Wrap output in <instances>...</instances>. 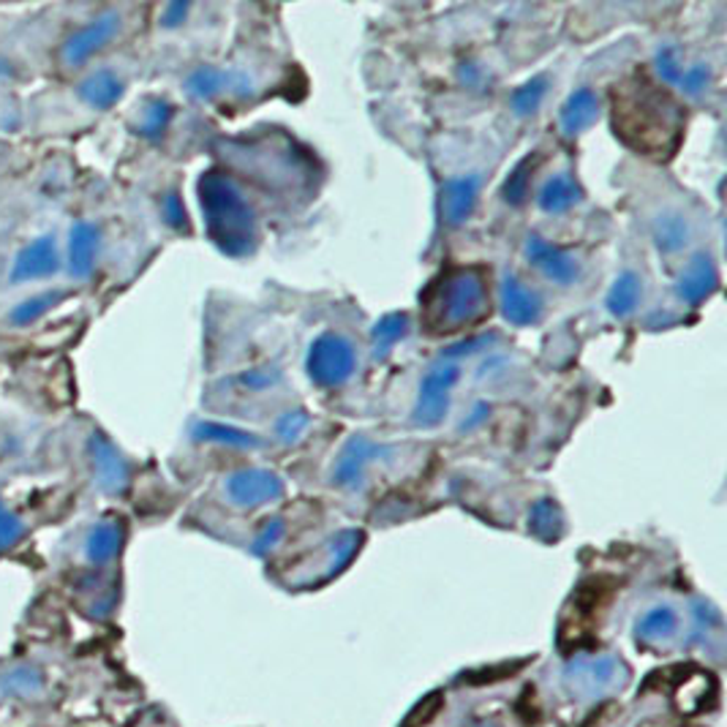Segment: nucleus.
Here are the masks:
<instances>
[{"label":"nucleus","mask_w":727,"mask_h":727,"mask_svg":"<svg viewBox=\"0 0 727 727\" xmlns=\"http://www.w3.org/2000/svg\"><path fill=\"white\" fill-rule=\"evenodd\" d=\"M657 71L665 85H678V80H682V74H684V66H682V61H678V52L673 50V46L660 50Z\"/></svg>","instance_id":"27"},{"label":"nucleus","mask_w":727,"mask_h":727,"mask_svg":"<svg viewBox=\"0 0 727 727\" xmlns=\"http://www.w3.org/2000/svg\"><path fill=\"white\" fill-rule=\"evenodd\" d=\"M82 93H85V98L93 106H98V110H106V106H112L117 102V98L123 96V82L117 80L112 71H96V74H93L91 80L85 82Z\"/></svg>","instance_id":"21"},{"label":"nucleus","mask_w":727,"mask_h":727,"mask_svg":"<svg viewBox=\"0 0 727 727\" xmlns=\"http://www.w3.org/2000/svg\"><path fill=\"white\" fill-rule=\"evenodd\" d=\"M305 428H309V415H305V412H289V415H283L276 425L278 436H281L283 442H294Z\"/></svg>","instance_id":"28"},{"label":"nucleus","mask_w":727,"mask_h":727,"mask_svg":"<svg viewBox=\"0 0 727 727\" xmlns=\"http://www.w3.org/2000/svg\"><path fill=\"white\" fill-rule=\"evenodd\" d=\"M611 126L630 150L667 162L682 147L684 110L646 71H632L611 87Z\"/></svg>","instance_id":"1"},{"label":"nucleus","mask_w":727,"mask_h":727,"mask_svg":"<svg viewBox=\"0 0 727 727\" xmlns=\"http://www.w3.org/2000/svg\"><path fill=\"white\" fill-rule=\"evenodd\" d=\"M235 82H238V74H232V71L202 66L188 76V91L199 98H212L218 96V93L229 91Z\"/></svg>","instance_id":"20"},{"label":"nucleus","mask_w":727,"mask_h":727,"mask_svg":"<svg viewBox=\"0 0 727 727\" xmlns=\"http://www.w3.org/2000/svg\"><path fill=\"white\" fill-rule=\"evenodd\" d=\"M460 380V365L453 360H439L419 382V395L415 404L417 428H436L450 412V393Z\"/></svg>","instance_id":"5"},{"label":"nucleus","mask_w":727,"mask_h":727,"mask_svg":"<svg viewBox=\"0 0 727 727\" xmlns=\"http://www.w3.org/2000/svg\"><path fill=\"white\" fill-rule=\"evenodd\" d=\"M490 270L485 264H447L419 294V313L430 335L475 328L490 313Z\"/></svg>","instance_id":"2"},{"label":"nucleus","mask_w":727,"mask_h":727,"mask_svg":"<svg viewBox=\"0 0 727 727\" xmlns=\"http://www.w3.org/2000/svg\"><path fill=\"white\" fill-rule=\"evenodd\" d=\"M194 436L205 442H218V445H232V447H242V450H257L262 447V439L248 430L232 428V425H218V423H199L194 428Z\"/></svg>","instance_id":"19"},{"label":"nucleus","mask_w":727,"mask_h":727,"mask_svg":"<svg viewBox=\"0 0 727 727\" xmlns=\"http://www.w3.org/2000/svg\"><path fill=\"white\" fill-rule=\"evenodd\" d=\"M596 117H600V96H596L591 87H578V91L570 93V98L561 104V132H564L567 137H575V134H583L586 128L594 126Z\"/></svg>","instance_id":"12"},{"label":"nucleus","mask_w":727,"mask_h":727,"mask_svg":"<svg viewBox=\"0 0 727 727\" xmlns=\"http://www.w3.org/2000/svg\"><path fill=\"white\" fill-rule=\"evenodd\" d=\"M708 82H712V69L703 66V63H697V66L684 69L682 80H678L676 87H682L687 96H700V93L708 87Z\"/></svg>","instance_id":"26"},{"label":"nucleus","mask_w":727,"mask_h":727,"mask_svg":"<svg viewBox=\"0 0 727 727\" xmlns=\"http://www.w3.org/2000/svg\"><path fill=\"white\" fill-rule=\"evenodd\" d=\"M354 368H357V352H354V344L346 335L328 330V333L313 339L309 357H305V371H309V380L316 387H341V384L352 380Z\"/></svg>","instance_id":"4"},{"label":"nucleus","mask_w":727,"mask_h":727,"mask_svg":"<svg viewBox=\"0 0 727 727\" xmlns=\"http://www.w3.org/2000/svg\"><path fill=\"white\" fill-rule=\"evenodd\" d=\"M382 453L384 447L376 445V442L365 439V436H352L344 450H341L339 460H335L333 485H339V488H357V485L363 482L365 469H368Z\"/></svg>","instance_id":"10"},{"label":"nucleus","mask_w":727,"mask_h":727,"mask_svg":"<svg viewBox=\"0 0 727 727\" xmlns=\"http://www.w3.org/2000/svg\"><path fill=\"white\" fill-rule=\"evenodd\" d=\"M531 531L542 540H555L561 534V526H564V518H561L559 505L553 499H540L534 507H531Z\"/></svg>","instance_id":"23"},{"label":"nucleus","mask_w":727,"mask_h":727,"mask_svg":"<svg viewBox=\"0 0 727 727\" xmlns=\"http://www.w3.org/2000/svg\"><path fill=\"white\" fill-rule=\"evenodd\" d=\"M641 294H643L641 276L626 270V273H622L616 281H613L611 292H607L605 298L607 311H611L616 319H626L630 313H635L637 303H641Z\"/></svg>","instance_id":"16"},{"label":"nucleus","mask_w":727,"mask_h":727,"mask_svg":"<svg viewBox=\"0 0 727 727\" xmlns=\"http://www.w3.org/2000/svg\"><path fill=\"white\" fill-rule=\"evenodd\" d=\"M406 333H409V316H406L404 311H393L387 313V316H382L380 322L374 324V330H371L376 357H384L398 341L406 339Z\"/></svg>","instance_id":"18"},{"label":"nucleus","mask_w":727,"mask_h":727,"mask_svg":"<svg viewBox=\"0 0 727 727\" xmlns=\"http://www.w3.org/2000/svg\"><path fill=\"white\" fill-rule=\"evenodd\" d=\"M526 259L548 281L559 283V287H572L581 278V262H578L575 253H570L561 246H553L551 240L540 238V235H529L526 238Z\"/></svg>","instance_id":"6"},{"label":"nucleus","mask_w":727,"mask_h":727,"mask_svg":"<svg viewBox=\"0 0 727 727\" xmlns=\"http://www.w3.org/2000/svg\"><path fill=\"white\" fill-rule=\"evenodd\" d=\"M169 117H173V106L162 102V98H153L150 106L145 110V117H142L139 132L147 134V137H156V134H162L164 128H167Z\"/></svg>","instance_id":"25"},{"label":"nucleus","mask_w":727,"mask_h":727,"mask_svg":"<svg viewBox=\"0 0 727 727\" xmlns=\"http://www.w3.org/2000/svg\"><path fill=\"white\" fill-rule=\"evenodd\" d=\"M581 199L583 188L581 183L572 177V173H555L553 177H548L546 186L540 188L537 205H540V210L548 212V216H561V212L575 208Z\"/></svg>","instance_id":"13"},{"label":"nucleus","mask_w":727,"mask_h":727,"mask_svg":"<svg viewBox=\"0 0 727 727\" xmlns=\"http://www.w3.org/2000/svg\"><path fill=\"white\" fill-rule=\"evenodd\" d=\"M482 177L477 173L450 177L439 188V216L447 227H460L471 218L477 202H480Z\"/></svg>","instance_id":"7"},{"label":"nucleus","mask_w":727,"mask_h":727,"mask_svg":"<svg viewBox=\"0 0 727 727\" xmlns=\"http://www.w3.org/2000/svg\"><path fill=\"white\" fill-rule=\"evenodd\" d=\"M548 85H551V80H548L546 74H537V76H531V80H526L523 85L512 91V98H510L512 112H516L518 117L534 115V112L540 110L542 98H546Z\"/></svg>","instance_id":"22"},{"label":"nucleus","mask_w":727,"mask_h":727,"mask_svg":"<svg viewBox=\"0 0 727 727\" xmlns=\"http://www.w3.org/2000/svg\"><path fill=\"white\" fill-rule=\"evenodd\" d=\"M652 235L660 253L671 257V253H678L687 246L689 238H693V229H689L687 216H684L682 210H662L660 216L654 218Z\"/></svg>","instance_id":"14"},{"label":"nucleus","mask_w":727,"mask_h":727,"mask_svg":"<svg viewBox=\"0 0 727 727\" xmlns=\"http://www.w3.org/2000/svg\"><path fill=\"white\" fill-rule=\"evenodd\" d=\"M197 191L205 227L218 251L232 259L251 257L259 246V218L235 177L224 169H208L199 177Z\"/></svg>","instance_id":"3"},{"label":"nucleus","mask_w":727,"mask_h":727,"mask_svg":"<svg viewBox=\"0 0 727 727\" xmlns=\"http://www.w3.org/2000/svg\"><path fill=\"white\" fill-rule=\"evenodd\" d=\"M501 313L516 328H534L546 316V303L529 283L516 273H507L501 281Z\"/></svg>","instance_id":"9"},{"label":"nucleus","mask_w":727,"mask_h":727,"mask_svg":"<svg viewBox=\"0 0 727 727\" xmlns=\"http://www.w3.org/2000/svg\"><path fill=\"white\" fill-rule=\"evenodd\" d=\"M717 281H719V276H717V268H714L712 257H706V253H697L693 262L682 270V276H678L676 292L684 303L700 305L703 300L712 298L714 289H717Z\"/></svg>","instance_id":"11"},{"label":"nucleus","mask_w":727,"mask_h":727,"mask_svg":"<svg viewBox=\"0 0 727 727\" xmlns=\"http://www.w3.org/2000/svg\"><path fill=\"white\" fill-rule=\"evenodd\" d=\"M281 531H283V523H281V520H270V526H268V529H264V534L259 537L257 546H259V548L273 546V542L278 540V537H281Z\"/></svg>","instance_id":"30"},{"label":"nucleus","mask_w":727,"mask_h":727,"mask_svg":"<svg viewBox=\"0 0 727 727\" xmlns=\"http://www.w3.org/2000/svg\"><path fill=\"white\" fill-rule=\"evenodd\" d=\"M117 25H121V17L117 14H106L102 20H93L85 31H80L69 41V61L82 63L85 58H91L93 52L102 50L106 41L115 35Z\"/></svg>","instance_id":"15"},{"label":"nucleus","mask_w":727,"mask_h":727,"mask_svg":"<svg viewBox=\"0 0 727 727\" xmlns=\"http://www.w3.org/2000/svg\"><path fill=\"white\" fill-rule=\"evenodd\" d=\"M240 382L246 384L248 390H270V387H276L278 382H281V371H278L276 365H270V368L248 371V374L240 376Z\"/></svg>","instance_id":"29"},{"label":"nucleus","mask_w":727,"mask_h":727,"mask_svg":"<svg viewBox=\"0 0 727 727\" xmlns=\"http://www.w3.org/2000/svg\"><path fill=\"white\" fill-rule=\"evenodd\" d=\"M96 246H98V232L91 224H80L74 229V238H71V262H74L76 273H87L96 259Z\"/></svg>","instance_id":"24"},{"label":"nucleus","mask_w":727,"mask_h":727,"mask_svg":"<svg viewBox=\"0 0 727 727\" xmlns=\"http://www.w3.org/2000/svg\"><path fill=\"white\" fill-rule=\"evenodd\" d=\"M537 164H540V156H537V153L520 158L516 164V169H512L510 177L505 180V186H501V199H505L507 205H512V208L526 205V199H529L531 194V180H534Z\"/></svg>","instance_id":"17"},{"label":"nucleus","mask_w":727,"mask_h":727,"mask_svg":"<svg viewBox=\"0 0 727 727\" xmlns=\"http://www.w3.org/2000/svg\"><path fill=\"white\" fill-rule=\"evenodd\" d=\"M227 494L232 505L259 507L278 501L283 496V480L268 469H242L227 480Z\"/></svg>","instance_id":"8"}]
</instances>
